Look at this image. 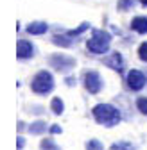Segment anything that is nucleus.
<instances>
[{
  "mask_svg": "<svg viewBox=\"0 0 147 150\" xmlns=\"http://www.w3.org/2000/svg\"><path fill=\"white\" fill-rule=\"evenodd\" d=\"M91 115H93L95 122L102 127H115L122 120L118 107H115L113 104H97L91 107Z\"/></svg>",
  "mask_w": 147,
  "mask_h": 150,
  "instance_id": "f257e3e1",
  "label": "nucleus"
},
{
  "mask_svg": "<svg viewBox=\"0 0 147 150\" xmlns=\"http://www.w3.org/2000/svg\"><path fill=\"white\" fill-rule=\"evenodd\" d=\"M109 43H111V34L106 30H101V29H95L91 32V38L86 41V48L90 54L102 55V54H108Z\"/></svg>",
  "mask_w": 147,
  "mask_h": 150,
  "instance_id": "f03ea898",
  "label": "nucleus"
},
{
  "mask_svg": "<svg viewBox=\"0 0 147 150\" xmlns=\"http://www.w3.org/2000/svg\"><path fill=\"white\" fill-rule=\"evenodd\" d=\"M31 89H32V93H36V95H40V97L49 95V93L54 89V77H52V73L47 71V70H40L32 77V81H31Z\"/></svg>",
  "mask_w": 147,
  "mask_h": 150,
  "instance_id": "7ed1b4c3",
  "label": "nucleus"
},
{
  "mask_svg": "<svg viewBox=\"0 0 147 150\" xmlns=\"http://www.w3.org/2000/svg\"><path fill=\"white\" fill-rule=\"evenodd\" d=\"M47 63H49L50 68H54L59 73H68V71H72L74 68H76V64H77L76 59H74L72 55H66V54H52V55H49Z\"/></svg>",
  "mask_w": 147,
  "mask_h": 150,
  "instance_id": "20e7f679",
  "label": "nucleus"
},
{
  "mask_svg": "<svg viewBox=\"0 0 147 150\" xmlns=\"http://www.w3.org/2000/svg\"><path fill=\"white\" fill-rule=\"evenodd\" d=\"M83 86L90 95H99L104 88V81L101 77V73L95 70H86L83 73Z\"/></svg>",
  "mask_w": 147,
  "mask_h": 150,
  "instance_id": "39448f33",
  "label": "nucleus"
},
{
  "mask_svg": "<svg viewBox=\"0 0 147 150\" xmlns=\"http://www.w3.org/2000/svg\"><path fill=\"white\" fill-rule=\"evenodd\" d=\"M126 84L131 91H142L147 84V77L140 70H129L126 75Z\"/></svg>",
  "mask_w": 147,
  "mask_h": 150,
  "instance_id": "423d86ee",
  "label": "nucleus"
},
{
  "mask_svg": "<svg viewBox=\"0 0 147 150\" xmlns=\"http://www.w3.org/2000/svg\"><path fill=\"white\" fill-rule=\"evenodd\" d=\"M36 55V47L29 41V40H18V45H16V57L20 61H27V59H32Z\"/></svg>",
  "mask_w": 147,
  "mask_h": 150,
  "instance_id": "0eeeda50",
  "label": "nucleus"
},
{
  "mask_svg": "<svg viewBox=\"0 0 147 150\" xmlns=\"http://www.w3.org/2000/svg\"><path fill=\"white\" fill-rule=\"evenodd\" d=\"M102 63L108 66V68H111L118 73L124 71V57H122V54L120 52H111L109 55H106V57L102 59Z\"/></svg>",
  "mask_w": 147,
  "mask_h": 150,
  "instance_id": "6e6552de",
  "label": "nucleus"
},
{
  "mask_svg": "<svg viewBox=\"0 0 147 150\" xmlns=\"http://www.w3.org/2000/svg\"><path fill=\"white\" fill-rule=\"evenodd\" d=\"M49 29H50V27H49L47 22H31L25 30H27V34H31V36H41V34H45Z\"/></svg>",
  "mask_w": 147,
  "mask_h": 150,
  "instance_id": "1a4fd4ad",
  "label": "nucleus"
},
{
  "mask_svg": "<svg viewBox=\"0 0 147 150\" xmlns=\"http://www.w3.org/2000/svg\"><path fill=\"white\" fill-rule=\"evenodd\" d=\"M49 127L50 125L45 120H36V122H32L27 127V130H29V134H32V136H41V134H45L47 130H49Z\"/></svg>",
  "mask_w": 147,
  "mask_h": 150,
  "instance_id": "9d476101",
  "label": "nucleus"
},
{
  "mask_svg": "<svg viewBox=\"0 0 147 150\" xmlns=\"http://www.w3.org/2000/svg\"><path fill=\"white\" fill-rule=\"evenodd\" d=\"M129 27L136 34H147V16H135Z\"/></svg>",
  "mask_w": 147,
  "mask_h": 150,
  "instance_id": "9b49d317",
  "label": "nucleus"
},
{
  "mask_svg": "<svg viewBox=\"0 0 147 150\" xmlns=\"http://www.w3.org/2000/svg\"><path fill=\"white\" fill-rule=\"evenodd\" d=\"M52 43L54 45H58V47H63V48H68L74 45V40H72V36L70 34H56V36H52Z\"/></svg>",
  "mask_w": 147,
  "mask_h": 150,
  "instance_id": "f8f14e48",
  "label": "nucleus"
},
{
  "mask_svg": "<svg viewBox=\"0 0 147 150\" xmlns=\"http://www.w3.org/2000/svg\"><path fill=\"white\" fill-rule=\"evenodd\" d=\"M50 111H52L56 116L63 115V112H65V102H63L59 97H54V98L50 100Z\"/></svg>",
  "mask_w": 147,
  "mask_h": 150,
  "instance_id": "ddd939ff",
  "label": "nucleus"
},
{
  "mask_svg": "<svg viewBox=\"0 0 147 150\" xmlns=\"http://www.w3.org/2000/svg\"><path fill=\"white\" fill-rule=\"evenodd\" d=\"M40 148H41V150H61V146H59L56 141H54L52 138H45V139H41Z\"/></svg>",
  "mask_w": 147,
  "mask_h": 150,
  "instance_id": "4468645a",
  "label": "nucleus"
},
{
  "mask_svg": "<svg viewBox=\"0 0 147 150\" xmlns=\"http://www.w3.org/2000/svg\"><path fill=\"white\" fill-rule=\"evenodd\" d=\"M109 150H136V146L129 141H115L109 146Z\"/></svg>",
  "mask_w": 147,
  "mask_h": 150,
  "instance_id": "2eb2a0df",
  "label": "nucleus"
},
{
  "mask_svg": "<svg viewBox=\"0 0 147 150\" xmlns=\"http://www.w3.org/2000/svg\"><path fill=\"white\" fill-rule=\"evenodd\" d=\"M138 2V0H118V4H117V7L120 9V11H129V9H133L135 7V4Z\"/></svg>",
  "mask_w": 147,
  "mask_h": 150,
  "instance_id": "dca6fc26",
  "label": "nucleus"
},
{
  "mask_svg": "<svg viewBox=\"0 0 147 150\" xmlns=\"http://www.w3.org/2000/svg\"><path fill=\"white\" fill-rule=\"evenodd\" d=\"M135 105H136V109L142 112V115L147 116V97H138L136 102H135Z\"/></svg>",
  "mask_w": 147,
  "mask_h": 150,
  "instance_id": "f3484780",
  "label": "nucleus"
},
{
  "mask_svg": "<svg viewBox=\"0 0 147 150\" xmlns=\"http://www.w3.org/2000/svg\"><path fill=\"white\" fill-rule=\"evenodd\" d=\"M86 150H104V145L99 141V139H88L86 145H84Z\"/></svg>",
  "mask_w": 147,
  "mask_h": 150,
  "instance_id": "a211bd4d",
  "label": "nucleus"
},
{
  "mask_svg": "<svg viewBox=\"0 0 147 150\" xmlns=\"http://www.w3.org/2000/svg\"><path fill=\"white\" fill-rule=\"evenodd\" d=\"M88 29H90V23H88V22H84V23H81V25H79L77 29H74V30H68L66 34H70L72 38H76V36L83 34V32H84V30H88Z\"/></svg>",
  "mask_w": 147,
  "mask_h": 150,
  "instance_id": "6ab92c4d",
  "label": "nucleus"
},
{
  "mask_svg": "<svg viewBox=\"0 0 147 150\" xmlns=\"http://www.w3.org/2000/svg\"><path fill=\"white\" fill-rule=\"evenodd\" d=\"M138 57H140L143 63H147V41H143V43L138 47Z\"/></svg>",
  "mask_w": 147,
  "mask_h": 150,
  "instance_id": "aec40b11",
  "label": "nucleus"
},
{
  "mask_svg": "<svg viewBox=\"0 0 147 150\" xmlns=\"http://www.w3.org/2000/svg\"><path fill=\"white\" fill-rule=\"evenodd\" d=\"M49 132H50V134H61V132H63V129H61L59 125L54 123V125H50V127H49Z\"/></svg>",
  "mask_w": 147,
  "mask_h": 150,
  "instance_id": "412c9836",
  "label": "nucleus"
},
{
  "mask_svg": "<svg viewBox=\"0 0 147 150\" xmlns=\"http://www.w3.org/2000/svg\"><path fill=\"white\" fill-rule=\"evenodd\" d=\"M24 146H25V138H24V136H18V139H16V148H18V150H24Z\"/></svg>",
  "mask_w": 147,
  "mask_h": 150,
  "instance_id": "4be33fe9",
  "label": "nucleus"
},
{
  "mask_svg": "<svg viewBox=\"0 0 147 150\" xmlns=\"http://www.w3.org/2000/svg\"><path fill=\"white\" fill-rule=\"evenodd\" d=\"M65 82H66V86H74V84H76V79H74V77H66Z\"/></svg>",
  "mask_w": 147,
  "mask_h": 150,
  "instance_id": "5701e85b",
  "label": "nucleus"
},
{
  "mask_svg": "<svg viewBox=\"0 0 147 150\" xmlns=\"http://www.w3.org/2000/svg\"><path fill=\"white\" fill-rule=\"evenodd\" d=\"M24 129H25V123H24V122H18V130H20V132H22Z\"/></svg>",
  "mask_w": 147,
  "mask_h": 150,
  "instance_id": "b1692460",
  "label": "nucleus"
},
{
  "mask_svg": "<svg viewBox=\"0 0 147 150\" xmlns=\"http://www.w3.org/2000/svg\"><path fill=\"white\" fill-rule=\"evenodd\" d=\"M140 4H142L143 7H147V0H140Z\"/></svg>",
  "mask_w": 147,
  "mask_h": 150,
  "instance_id": "393cba45",
  "label": "nucleus"
}]
</instances>
